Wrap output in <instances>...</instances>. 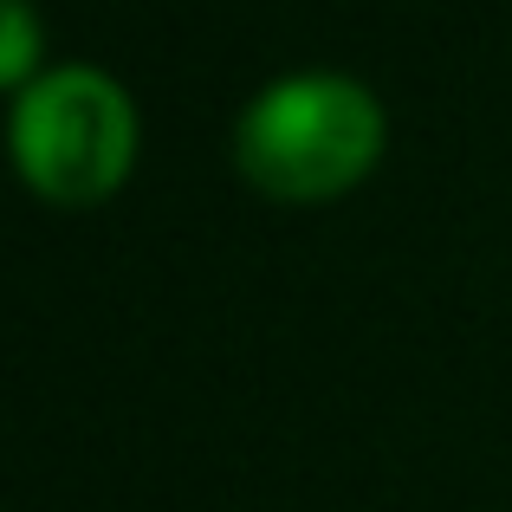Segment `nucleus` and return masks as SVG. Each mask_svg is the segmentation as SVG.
<instances>
[{
  "mask_svg": "<svg viewBox=\"0 0 512 512\" xmlns=\"http://www.w3.org/2000/svg\"><path fill=\"white\" fill-rule=\"evenodd\" d=\"M13 156L20 175L59 208H91L130 175L137 156V117L130 98L104 72L65 65L20 91L13 111Z\"/></svg>",
  "mask_w": 512,
  "mask_h": 512,
  "instance_id": "nucleus-2",
  "label": "nucleus"
},
{
  "mask_svg": "<svg viewBox=\"0 0 512 512\" xmlns=\"http://www.w3.org/2000/svg\"><path fill=\"white\" fill-rule=\"evenodd\" d=\"M240 175L273 201H331L383 156V111L363 85L331 72L279 78L247 104L234 137Z\"/></svg>",
  "mask_w": 512,
  "mask_h": 512,
  "instance_id": "nucleus-1",
  "label": "nucleus"
},
{
  "mask_svg": "<svg viewBox=\"0 0 512 512\" xmlns=\"http://www.w3.org/2000/svg\"><path fill=\"white\" fill-rule=\"evenodd\" d=\"M33 52H39L33 7H26V0H7V59H0V78H7V85H26V72H33Z\"/></svg>",
  "mask_w": 512,
  "mask_h": 512,
  "instance_id": "nucleus-3",
  "label": "nucleus"
}]
</instances>
